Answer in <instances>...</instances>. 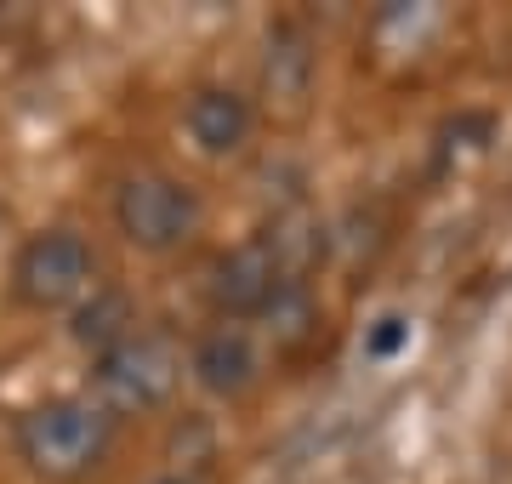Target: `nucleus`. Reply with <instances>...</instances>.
Listing matches in <instances>:
<instances>
[{
	"label": "nucleus",
	"mask_w": 512,
	"mask_h": 484,
	"mask_svg": "<svg viewBox=\"0 0 512 484\" xmlns=\"http://www.w3.org/2000/svg\"><path fill=\"white\" fill-rule=\"evenodd\" d=\"M256 325H262V342H268L279 359H296V354H308L313 342H319L325 314H319L313 285H279L274 302L256 314Z\"/></svg>",
	"instance_id": "nucleus-11"
},
{
	"label": "nucleus",
	"mask_w": 512,
	"mask_h": 484,
	"mask_svg": "<svg viewBox=\"0 0 512 484\" xmlns=\"http://www.w3.org/2000/svg\"><path fill=\"white\" fill-rule=\"evenodd\" d=\"M114 416L97 399H46L18 416V456L40 479H86L92 467L109 462Z\"/></svg>",
	"instance_id": "nucleus-1"
},
{
	"label": "nucleus",
	"mask_w": 512,
	"mask_h": 484,
	"mask_svg": "<svg viewBox=\"0 0 512 484\" xmlns=\"http://www.w3.org/2000/svg\"><path fill=\"white\" fill-rule=\"evenodd\" d=\"M177 388H183V354H177V342H165L154 331H137L131 342H120L114 354L92 365V399L114 422L171 405Z\"/></svg>",
	"instance_id": "nucleus-3"
},
{
	"label": "nucleus",
	"mask_w": 512,
	"mask_h": 484,
	"mask_svg": "<svg viewBox=\"0 0 512 484\" xmlns=\"http://www.w3.org/2000/svg\"><path fill=\"white\" fill-rule=\"evenodd\" d=\"M69 336L92 359H103V354H114L120 342H131V336H137V302H131V291H120V285H97L92 297L69 314Z\"/></svg>",
	"instance_id": "nucleus-10"
},
{
	"label": "nucleus",
	"mask_w": 512,
	"mask_h": 484,
	"mask_svg": "<svg viewBox=\"0 0 512 484\" xmlns=\"http://www.w3.org/2000/svg\"><path fill=\"white\" fill-rule=\"evenodd\" d=\"M183 126H188V143L205 154V160H228L251 143V97H239L234 86H200L188 97L183 109Z\"/></svg>",
	"instance_id": "nucleus-8"
},
{
	"label": "nucleus",
	"mask_w": 512,
	"mask_h": 484,
	"mask_svg": "<svg viewBox=\"0 0 512 484\" xmlns=\"http://www.w3.org/2000/svg\"><path fill=\"white\" fill-rule=\"evenodd\" d=\"M313 75H319V52H313V35L296 18H279L262 40V109L274 120H302L313 103Z\"/></svg>",
	"instance_id": "nucleus-5"
},
{
	"label": "nucleus",
	"mask_w": 512,
	"mask_h": 484,
	"mask_svg": "<svg viewBox=\"0 0 512 484\" xmlns=\"http://www.w3.org/2000/svg\"><path fill=\"white\" fill-rule=\"evenodd\" d=\"M188 376L205 399H245L262 382V348L245 325H211L188 354Z\"/></svg>",
	"instance_id": "nucleus-7"
},
{
	"label": "nucleus",
	"mask_w": 512,
	"mask_h": 484,
	"mask_svg": "<svg viewBox=\"0 0 512 484\" xmlns=\"http://www.w3.org/2000/svg\"><path fill=\"white\" fill-rule=\"evenodd\" d=\"M279 268L268 257V245L262 240H239L228 245L211 268H205V302H211V314L222 325H239V319H256L279 291Z\"/></svg>",
	"instance_id": "nucleus-6"
},
{
	"label": "nucleus",
	"mask_w": 512,
	"mask_h": 484,
	"mask_svg": "<svg viewBox=\"0 0 512 484\" xmlns=\"http://www.w3.org/2000/svg\"><path fill=\"white\" fill-rule=\"evenodd\" d=\"M205 205L200 194L171 177V171H131L114 188V228L126 234L131 251H148V257H165L200 234Z\"/></svg>",
	"instance_id": "nucleus-2"
},
{
	"label": "nucleus",
	"mask_w": 512,
	"mask_h": 484,
	"mask_svg": "<svg viewBox=\"0 0 512 484\" xmlns=\"http://www.w3.org/2000/svg\"><path fill=\"white\" fill-rule=\"evenodd\" d=\"M256 240L268 245V257H274L285 285H313V268L330 257V228L313 217L308 205H285Z\"/></svg>",
	"instance_id": "nucleus-9"
},
{
	"label": "nucleus",
	"mask_w": 512,
	"mask_h": 484,
	"mask_svg": "<svg viewBox=\"0 0 512 484\" xmlns=\"http://www.w3.org/2000/svg\"><path fill=\"white\" fill-rule=\"evenodd\" d=\"M12 291L35 314H63V308L74 314L97 291L92 245L80 240L74 228H40V234H29L18 262H12Z\"/></svg>",
	"instance_id": "nucleus-4"
},
{
	"label": "nucleus",
	"mask_w": 512,
	"mask_h": 484,
	"mask_svg": "<svg viewBox=\"0 0 512 484\" xmlns=\"http://www.w3.org/2000/svg\"><path fill=\"white\" fill-rule=\"evenodd\" d=\"M399 348H410V319H404V314H382L365 331V359L387 365V359H399Z\"/></svg>",
	"instance_id": "nucleus-12"
},
{
	"label": "nucleus",
	"mask_w": 512,
	"mask_h": 484,
	"mask_svg": "<svg viewBox=\"0 0 512 484\" xmlns=\"http://www.w3.org/2000/svg\"><path fill=\"white\" fill-rule=\"evenodd\" d=\"M154 484H200V479H194V473H160Z\"/></svg>",
	"instance_id": "nucleus-13"
}]
</instances>
